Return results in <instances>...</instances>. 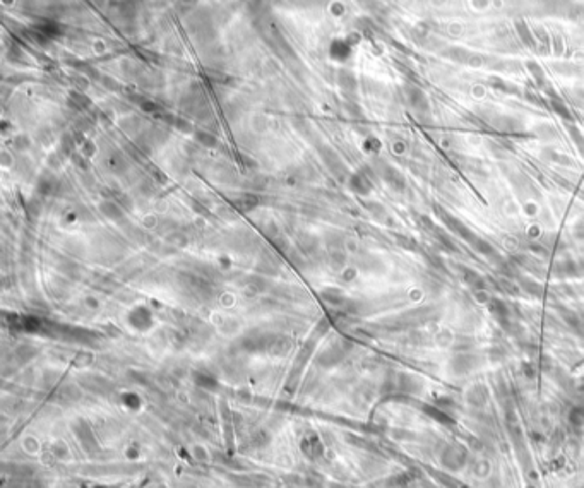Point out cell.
Instances as JSON below:
<instances>
[{
  "label": "cell",
  "instance_id": "3957f363",
  "mask_svg": "<svg viewBox=\"0 0 584 488\" xmlns=\"http://www.w3.org/2000/svg\"><path fill=\"white\" fill-rule=\"evenodd\" d=\"M571 421L574 425H582L584 423V409L582 408H576L571 413Z\"/></svg>",
  "mask_w": 584,
  "mask_h": 488
},
{
  "label": "cell",
  "instance_id": "277c9868",
  "mask_svg": "<svg viewBox=\"0 0 584 488\" xmlns=\"http://www.w3.org/2000/svg\"><path fill=\"white\" fill-rule=\"evenodd\" d=\"M53 454H55V457H59V459H65V457H67V454H69V451H67V447L62 444V442H59V444L53 445Z\"/></svg>",
  "mask_w": 584,
  "mask_h": 488
},
{
  "label": "cell",
  "instance_id": "6da1fadb",
  "mask_svg": "<svg viewBox=\"0 0 584 488\" xmlns=\"http://www.w3.org/2000/svg\"><path fill=\"white\" fill-rule=\"evenodd\" d=\"M304 452L307 456H310V457H317L322 452V445H321V442L315 439V437H312V439H309V440H305L304 442Z\"/></svg>",
  "mask_w": 584,
  "mask_h": 488
},
{
  "label": "cell",
  "instance_id": "7a4b0ae2",
  "mask_svg": "<svg viewBox=\"0 0 584 488\" xmlns=\"http://www.w3.org/2000/svg\"><path fill=\"white\" fill-rule=\"evenodd\" d=\"M101 209H103L105 214L111 216V218H117V216H120V208L117 204H114V202H105L103 205H101Z\"/></svg>",
  "mask_w": 584,
  "mask_h": 488
}]
</instances>
